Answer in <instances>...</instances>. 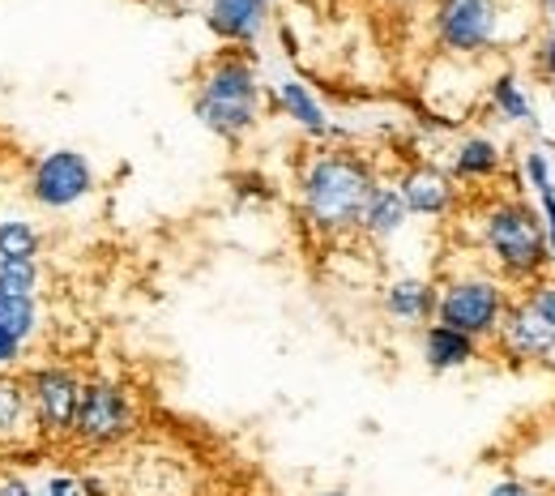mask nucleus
Listing matches in <instances>:
<instances>
[{
	"instance_id": "1",
	"label": "nucleus",
	"mask_w": 555,
	"mask_h": 496,
	"mask_svg": "<svg viewBox=\"0 0 555 496\" xmlns=\"http://www.w3.org/2000/svg\"><path fill=\"white\" fill-rule=\"evenodd\" d=\"M380 180V167L343 142L317 145L295 176V202H299V218L308 222L312 236L338 244L359 236V214L367 206L372 189Z\"/></svg>"
},
{
	"instance_id": "2",
	"label": "nucleus",
	"mask_w": 555,
	"mask_h": 496,
	"mask_svg": "<svg viewBox=\"0 0 555 496\" xmlns=\"http://www.w3.org/2000/svg\"><path fill=\"white\" fill-rule=\"evenodd\" d=\"M466 218H470V244H475L479 262L513 291H521L539 275L555 270L552 253H547V236H543V218L526 193L479 198L466 211Z\"/></svg>"
},
{
	"instance_id": "3",
	"label": "nucleus",
	"mask_w": 555,
	"mask_h": 496,
	"mask_svg": "<svg viewBox=\"0 0 555 496\" xmlns=\"http://www.w3.org/2000/svg\"><path fill=\"white\" fill-rule=\"evenodd\" d=\"M193 116L209 138L244 145L266 120V73L253 52H214L193 77Z\"/></svg>"
},
{
	"instance_id": "4",
	"label": "nucleus",
	"mask_w": 555,
	"mask_h": 496,
	"mask_svg": "<svg viewBox=\"0 0 555 496\" xmlns=\"http://www.w3.org/2000/svg\"><path fill=\"white\" fill-rule=\"evenodd\" d=\"M431 43L453 61H483L521 39L513 0H431Z\"/></svg>"
},
{
	"instance_id": "5",
	"label": "nucleus",
	"mask_w": 555,
	"mask_h": 496,
	"mask_svg": "<svg viewBox=\"0 0 555 496\" xmlns=\"http://www.w3.org/2000/svg\"><path fill=\"white\" fill-rule=\"evenodd\" d=\"M513 295L517 291L504 279H495L483 262L453 266L436 279V321L462 330L479 347H491L500 326H504V313H508Z\"/></svg>"
},
{
	"instance_id": "6",
	"label": "nucleus",
	"mask_w": 555,
	"mask_h": 496,
	"mask_svg": "<svg viewBox=\"0 0 555 496\" xmlns=\"http://www.w3.org/2000/svg\"><path fill=\"white\" fill-rule=\"evenodd\" d=\"M138 432H141V403L138 394L129 390V381H120L112 372L81 377V398H77L69 441H77L90 454H116V449L133 445Z\"/></svg>"
},
{
	"instance_id": "7",
	"label": "nucleus",
	"mask_w": 555,
	"mask_h": 496,
	"mask_svg": "<svg viewBox=\"0 0 555 496\" xmlns=\"http://www.w3.org/2000/svg\"><path fill=\"white\" fill-rule=\"evenodd\" d=\"M99 193V167L77 145L43 150L26 171V198L43 214H73Z\"/></svg>"
},
{
	"instance_id": "8",
	"label": "nucleus",
	"mask_w": 555,
	"mask_h": 496,
	"mask_svg": "<svg viewBox=\"0 0 555 496\" xmlns=\"http://www.w3.org/2000/svg\"><path fill=\"white\" fill-rule=\"evenodd\" d=\"M112 475H86V484L99 496H193V471L184 458H171L163 449H129L116 458Z\"/></svg>"
},
{
	"instance_id": "9",
	"label": "nucleus",
	"mask_w": 555,
	"mask_h": 496,
	"mask_svg": "<svg viewBox=\"0 0 555 496\" xmlns=\"http://www.w3.org/2000/svg\"><path fill=\"white\" fill-rule=\"evenodd\" d=\"M22 385H26L39 441H69L77 398H81V372L69 364H30L22 372Z\"/></svg>"
},
{
	"instance_id": "10",
	"label": "nucleus",
	"mask_w": 555,
	"mask_h": 496,
	"mask_svg": "<svg viewBox=\"0 0 555 496\" xmlns=\"http://www.w3.org/2000/svg\"><path fill=\"white\" fill-rule=\"evenodd\" d=\"M266 103L274 107L291 129H299L308 142L325 145L343 138L334 112L325 107V99L317 94V86L304 81L299 73H278V77H270V81H266Z\"/></svg>"
},
{
	"instance_id": "11",
	"label": "nucleus",
	"mask_w": 555,
	"mask_h": 496,
	"mask_svg": "<svg viewBox=\"0 0 555 496\" xmlns=\"http://www.w3.org/2000/svg\"><path fill=\"white\" fill-rule=\"evenodd\" d=\"M393 185H398V193H402L411 218H423V222H449V218H457L462 206H466V193L431 158H418L411 167H402L393 176Z\"/></svg>"
},
{
	"instance_id": "12",
	"label": "nucleus",
	"mask_w": 555,
	"mask_h": 496,
	"mask_svg": "<svg viewBox=\"0 0 555 496\" xmlns=\"http://www.w3.org/2000/svg\"><path fill=\"white\" fill-rule=\"evenodd\" d=\"M440 167L449 171V180L462 193H475V189H487V185H495L504 176L508 150H504V142L495 133H487V129H466V133H457L449 142Z\"/></svg>"
},
{
	"instance_id": "13",
	"label": "nucleus",
	"mask_w": 555,
	"mask_h": 496,
	"mask_svg": "<svg viewBox=\"0 0 555 496\" xmlns=\"http://www.w3.org/2000/svg\"><path fill=\"white\" fill-rule=\"evenodd\" d=\"M202 22L222 48L253 52L274 26V4L270 0H206Z\"/></svg>"
},
{
	"instance_id": "14",
	"label": "nucleus",
	"mask_w": 555,
	"mask_h": 496,
	"mask_svg": "<svg viewBox=\"0 0 555 496\" xmlns=\"http://www.w3.org/2000/svg\"><path fill=\"white\" fill-rule=\"evenodd\" d=\"M491 347L504 355V359H513V364L555 368V330L543 317H534L517 295H513V304L504 313V326H500V334H495Z\"/></svg>"
},
{
	"instance_id": "15",
	"label": "nucleus",
	"mask_w": 555,
	"mask_h": 496,
	"mask_svg": "<svg viewBox=\"0 0 555 496\" xmlns=\"http://www.w3.org/2000/svg\"><path fill=\"white\" fill-rule=\"evenodd\" d=\"M376 304H380V317L398 330H423L436 321V279L431 275H415V270H402L393 279H385L376 291Z\"/></svg>"
},
{
	"instance_id": "16",
	"label": "nucleus",
	"mask_w": 555,
	"mask_h": 496,
	"mask_svg": "<svg viewBox=\"0 0 555 496\" xmlns=\"http://www.w3.org/2000/svg\"><path fill=\"white\" fill-rule=\"evenodd\" d=\"M411 222H415V218L406 211V202H402L393 176H380L376 189H372V198H367V206L359 214V240H367V244H376V249H393V244L411 231Z\"/></svg>"
},
{
	"instance_id": "17",
	"label": "nucleus",
	"mask_w": 555,
	"mask_h": 496,
	"mask_svg": "<svg viewBox=\"0 0 555 496\" xmlns=\"http://www.w3.org/2000/svg\"><path fill=\"white\" fill-rule=\"evenodd\" d=\"M483 107L508 129H534L539 125V107H534V94L526 86V77L504 65V69L487 73L483 81Z\"/></svg>"
},
{
	"instance_id": "18",
	"label": "nucleus",
	"mask_w": 555,
	"mask_h": 496,
	"mask_svg": "<svg viewBox=\"0 0 555 496\" xmlns=\"http://www.w3.org/2000/svg\"><path fill=\"white\" fill-rule=\"evenodd\" d=\"M418 359H423V368H427L431 377H449V372H462V368L479 364V359H483V347H479L475 339H466L462 330L431 321V326L418 330Z\"/></svg>"
},
{
	"instance_id": "19",
	"label": "nucleus",
	"mask_w": 555,
	"mask_h": 496,
	"mask_svg": "<svg viewBox=\"0 0 555 496\" xmlns=\"http://www.w3.org/2000/svg\"><path fill=\"white\" fill-rule=\"evenodd\" d=\"M30 445H39V428L26 403L22 372H0V454H22Z\"/></svg>"
},
{
	"instance_id": "20",
	"label": "nucleus",
	"mask_w": 555,
	"mask_h": 496,
	"mask_svg": "<svg viewBox=\"0 0 555 496\" xmlns=\"http://www.w3.org/2000/svg\"><path fill=\"white\" fill-rule=\"evenodd\" d=\"M39 253H43V227L30 214H0V262L39 257Z\"/></svg>"
},
{
	"instance_id": "21",
	"label": "nucleus",
	"mask_w": 555,
	"mask_h": 496,
	"mask_svg": "<svg viewBox=\"0 0 555 496\" xmlns=\"http://www.w3.org/2000/svg\"><path fill=\"white\" fill-rule=\"evenodd\" d=\"M0 330L13 334V339H22V343L30 347V343L39 339V330H43V308H39V300L0 295Z\"/></svg>"
},
{
	"instance_id": "22",
	"label": "nucleus",
	"mask_w": 555,
	"mask_h": 496,
	"mask_svg": "<svg viewBox=\"0 0 555 496\" xmlns=\"http://www.w3.org/2000/svg\"><path fill=\"white\" fill-rule=\"evenodd\" d=\"M39 287H43V266H39V257H13V262H0V295L39 300Z\"/></svg>"
},
{
	"instance_id": "23",
	"label": "nucleus",
	"mask_w": 555,
	"mask_h": 496,
	"mask_svg": "<svg viewBox=\"0 0 555 496\" xmlns=\"http://www.w3.org/2000/svg\"><path fill=\"white\" fill-rule=\"evenodd\" d=\"M539 13H543V39L534 43L530 65L539 81H555V0H539Z\"/></svg>"
},
{
	"instance_id": "24",
	"label": "nucleus",
	"mask_w": 555,
	"mask_h": 496,
	"mask_svg": "<svg viewBox=\"0 0 555 496\" xmlns=\"http://www.w3.org/2000/svg\"><path fill=\"white\" fill-rule=\"evenodd\" d=\"M517 300L555 330V270H547V275H539L534 283L521 287V291H517Z\"/></svg>"
},
{
	"instance_id": "25",
	"label": "nucleus",
	"mask_w": 555,
	"mask_h": 496,
	"mask_svg": "<svg viewBox=\"0 0 555 496\" xmlns=\"http://www.w3.org/2000/svg\"><path fill=\"white\" fill-rule=\"evenodd\" d=\"M39 496H90V484H86V475H73V471H48L39 484Z\"/></svg>"
},
{
	"instance_id": "26",
	"label": "nucleus",
	"mask_w": 555,
	"mask_h": 496,
	"mask_svg": "<svg viewBox=\"0 0 555 496\" xmlns=\"http://www.w3.org/2000/svg\"><path fill=\"white\" fill-rule=\"evenodd\" d=\"M483 496H552L543 484H534V480H526V475H500V480H491L487 484Z\"/></svg>"
},
{
	"instance_id": "27",
	"label": "nucleus",
	"mask_w": 555,
	"mask_h": 496,
	"mask_svg": "<svg viewBox=\"0 0 555 496\" xmlns=\"http://www.w3.org/2000/svg\"><path fill=\"white\" fill-rule=\"evenodd\" d=\"M0 496H39V484H35L26 471L4 467V471H0Z\"/></svg>"
},
{
	"instance_id": "28",
	"label": "nucleus",
	"mask_w": 555,
	"mask_h": 496,
	"mask_svg": "<svg viewBox=\"0 0 555 496\" xmlns=\"http://www.w3.org/2000/svg\"><path fill=\"white\" fill-rule=\"evenodd\" d=\"M26 352H30V347H26L22 339H13V334L0 330V372H13V368L26 359Z\"/></svg>"
},
{
	"instance_id": "29",
	"label": "nucleus",
	"mask_w": 555,
	"mask_h": 496,
	"mask_svg": "<svg viewBox=\"0 0 555 496\" xmlns=\"http://www.w3.org/2000/svg\"><path fill=\"white\" fill-rule=\"evenodd\" d=\"M317 496H350V493H347V488H321Z\"/></svg>"
},
{
	"instance_id": "30",
	"label": "nucleus",
	"mask_w": 555,
	"mask_h": 496,
	"mask_svg": "<svg viewBox=\"0 0 555 496\" xmlns=\"http://www.w3.org/2000/svg\"><path fill=\"white\" fill-rule=\"evenodd\" d=\"M270 4H278V0H270Z\"/></svg>"
}]
</instances>
